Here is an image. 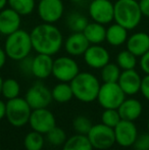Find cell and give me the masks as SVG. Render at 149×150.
Instances as JSON below:
<instances>
[{"label":"cell","instance_id":"18","mask_svg":"<svg viewBox=\"0 0 149 150\" xmlns=\"http://www.w3.org/2000/svg\"><path fill=\"white\" fill-rule=\"evenodd\" d=\"M53 61L51 55L43 53H37L33 57L32 64V76L39 80L47 79L52 75V67H53Z\"/></svg>","mask_w":149,"mask_h":150},{"label":"cell","instance_id":"15","mask_svg":"<svg viewBox=\"0 0 149 150\" xmlns=\"http://www.w3.org/2000/svg\"><path fill=\"white\" fill-rule=\"evenodd\" d=\"M22 16L10 7L0 10V34L8 36L20 29Z\"/></svg>","mask_w":149,"mask_h":150},{"label":"cell","instance_id":"47","mask_svg":"<svg viewBox=\"0 0 149 150\" xmlns=\"http://www.w3.org/2000/svg\"><path fill=\"white\" fill-rule=\"evenodd\" d=\"M0 150H2V149H0Z\"/></svg>","mask_w":149,"mask_h":150},{"label":"cell","instance_id":"40","mask_svg":"<svg viewBox=\"0 0 149 150\" xmlns=\"http://www.w3.org/2000/svg\"><path fill=\"white\" fill-rule=\"evenodd\" d=\"M6 113V103L0 99V120H2L5 117Z\"/></svg>","mask_w":149,"mask_h":150},{"label":"cell","instance_id":"4","mask_svg":"<svg viewBox=\"0 0 149 150\" xmlns=\"http://www.w3.org/2000/svg\"><path fill=\"white\" fill-rule=\"evenodd\" d=\"M139 2L137 0H117L114 3V23L128 31L136 29L142 20Z\"/></svg>","mask_w":149,"mask_h":150},{"label":"cell","instance_id":"39","mask_svg":"<svg viewBox=\"0 0 149 150\" xmlns=\"http://www.w3.org/2000/svg\"><path fill=\"white\" fill-rule=\"evenodd\" d=\"M6 59H7V55L5 53V50H4V48L0 47V69L4 67Z\"/></svg>","mask_w":149,"mask_h":150},{"label":"cell","instance_id":"3","mask_svg":"<svg viewBox=\"0 0 149 150\" xmlns=\"http://www.w3.org/2000/svg\"><path fill=\"white\" fill-rule=\"evenodd\" d=\"M4 50L7 58L14 61H20L31 54L33 50L31 35L26 30L16 31L6 36L4 42Z\"/></svg>","mask_w":149,"mask_h":150},{"label":"cell","instance_id":"37","mask_svg":"<svg viewBox=\"0 0 149 150\" xmlns=\"http://www.w3.org/2000/svg\"><path fill=\"white\" fill-rule=\"evenodd\" d=\"M140 92L144 96V98L147 99L149 101V75H146L145 77L142 78V83L141 88H140Z\"/></svg>","mask_w":149,"mask_h":150},{"label":"cell","instance_id":"23","mask_svg":"<svg viewBox=\"0 0 149 150\" xmlns=\"http://www.w3.org/2000/svg\"><path fill=\"white\" fill-rule=\"evenodd\" d=\"M87 135L76 134L66 139L62 145V150H93Z\"/></svg>","mask_w":149,"mask_h":150},{"label":"cell","instance_id":"34","mask_svg":"<svg viewBox=\"0 0 149 150\" xmlns=\"http://www.w3.org/2000/svg\"><path fill=\"white\" fill-rule=\"evenodd\" d=\"M133 146H134V148H138V149H142V150H149V132L138 135L137 139H136Z\"/></svg>","mask_w":149,"mask_h":150},{"label":"cell","instance_id":"20","mask_svg":"<svg viewBox=\"0 0 149 150\" xmlns=\"http://www.w3.org/2000/svg\"><path fill=\"white\" fill-rule=\"evenodd\" d=\"M117 110H119V113L121 115V120L135 122L142 115L143 107H142L141 102L138 99L126 98L123 101V103L119 105Z\"/></svg>","mask_w":149,"mask_h":150},{"label":"cell","instance_id":"46","mask_svg":"<svg viewBox=\"0 0 149 150\" xmlns=\"http://www.w3.org/2000/svg\"><path fill=\"white\" fill-rule=\"evenodd\" d=\"M36 1H38V2H39V1H40V0H36Z\"/></svg>","mask_w":149,"mask_h":150},{"label":"cell","instance_id":"7","mask_svg":"<svg viewBox=\"0 0 149 150\" xmlns=\"http://www.w3.org/2000/svg\"><path fill=\"white\" fill-rule=\"evenodd\" d=\"M87 137L93 148L97 150L109 149L115 144V136L113 129L102 122L93 125L91 130L87 134Z\"/></svg>","mask_w":149,"mask_h":150},{"label":"cell","instance_id":"33","mask_svg":"<svg viewBox=\"0 0 149 150\" xmlns=\"http://www.w3.org/2000/svg\"><path fill=\"white\" fill-rule=\"evenodd\" d=\"M121 120V115L119 113L117 109L107 108L104 109V111L101 115V122L110 128H114L117 124Z\"/></svg>","mask_w":149,"mask_h":150},{"label":"cell","instance_id":"24","mask_svg":"<svg viewBox=\"0 0 149 150\" xmlns=\"http://www.w3.org/2000/svg\"><path fill=\"white\" fill-rule=\"evenodd\" d=\"M52 99L58 103H66L71 101L74 97L73 89L70 83L66 82H59L56 84L51 90Z\"/></svg>","mask_w":149,"mask_h":150},{"label":"cell","instance_id":"27","mask_svg":"<svg viewBox=\"0 0 149 150\" xmlns=\"http://www.w3.org/2000/svg\"><path fill=\"white\" fill-rule=\"evenodd\" d=\"M45 144L43 134L32 130L25 136L24 146L26 150H42Z\"/></svg>","mask_w":149,"mask_h":150},{"label":"cell","instance_id":"22","mask_svg":"<svg viewBox=\"0 0 149 150\" xmlns=\"http://www.w3.org/2000/svg\"><path fill=\"white\" fill-rule=\"evenodd\" d=\"M128 38H129L128 30L117 23L112 24L108 28H106L105 41L113 47H119V46L124 45L127 42Z\"/></svg>","mask_w":149,"mask_h":150},{"label":"cell","instance_id":"2","mask_svg":"<svg viewBox=\"0 0 149 150\" xmlns=\"http://www.w3.org/2000/svg\"><path fill=\"white\" fill-rule=\"evenodd\" d=\"M70 84L74 97L79 101L90 103L97 100L101 84L95 75L89 71H80Z\"/></svg>","mask_w":149,"mask_h":150},{"label":"cell","instance_id":"21","mask_svg":"<svg viewBox=\"0 0 149 150\" xmlns=\"http://www.w3.org/2000/svg\"><path fill=\"white\" fill-rule=\"evenodd\" d=\"M83 34L91 45L102 44L106 39V28L104 25L92 21L87 25Z\"/></svg>","mask_w":149,"mask_h":150},{"label":"cell","instance_id":"41","mask_svg":"<svg viewBox=\"0 0 149 150\" xmlns=\"http://www.w3.org/2000/svg\"><path fill=\"white\" fill-rule=\"evenodd\" d=\"M8 5V0H0V10L4 9Z\"/></svg>","mask_w":149,"mask_h":150},{"label":"cell","instance_id":"6","mask_svg":"<svg viewBox=\"0 0 149 150\" xmlns=\"http://www.w3.org/2000/svg\"><path fill=\"white\" fill-rule=\"evenodd\" d=\"M125 99V92L117 83H103L100 86L97 101L104 109H117Z\"/></svg>","mask_w":149,"mask_h":150},{"label":"cell","instance_id":"30","mask_svg":"<svg viewBox=\"0 0 149 150\" xmlns=\"http://www.w3.org/2000/svg\"><path fill=\"white\" fill-rule=\"evenodd\" d=\"M117 64L121 67V71L133 69L137 65V56L128 49L123 50L117 55Z\"/></svg>","mask_w":149,"mask_h":150},{"label":"cell","instance_id":"48","mask_svg":"<svg viewBox=\"0 0 149 150\" xmlns=\"http://www.w3.org/2000/svg\"><path fill=\"white\" fill-rule=\"evenodd\" d=\"M42 150H43V149H42Z\"/></svg>","mask_w":149,"mask_h":150},{"label":"cell","instance_id":"31","mask_svg":"<svg viewBox=\"0 0 149 150\" xmlns=\"http://www.w3.org/2000/svg\"><path fill=\"white\" fill-rule=\"evenodd\" d=\"M47 141L53 146H62L66 141V134L61 128L55 126L46 134Z\"/></svg>","mask_w":149,"mask_h":150},{"label":"cell","instance_id":"38","mask_svg":"<svg viewBox=\"0 0 149 150\" xmlns=\"http://www.w3.org/2000/svg\"><path fill=\"white\" fill-rule=\"evenodd\" d=\"M140 10L142 12V16L149 18V0H139Z\"/></svg>","mask_w":149,"mask_h":150},{"label":"cell","instance_id":"12","mask_svg":"<svg viewBox=\"0 0 149 150\" xmlns=\"http://www.w3.org/2000/svg\"><path fill=\"white\" fill-rule=\"evenodd\" d=\"M29 124L32 130L46 135L56 126V120L53 113L47 108H38L32 110Z\"/></svg>","mask_w":149,"mask_h":150},{"label":"cell","instance_id":"19","mask_svg":"<svg viewBox=\"0 0 149 150\" xmlns=\"http://www.w3.org/2000/svg\"><path fill=\"white\" fill-rule=\"evenodd\" d=\"M127 49L137 57L142 56L149 50V34L145 32H137L128 38Z\"/></svg>","mask_w":149,"mask_h":150},{"label":"cell","instance_id":"32","mask_svg":"<svg viewBox=\"0 0 149 150\" xmlns=\"http://www.w3.org/2000/svg\"><path fill=\"white\" fill-rule=\"evenodd\" d=\"M92 126H93L92 122L85 115H78L73 122V127H74L77 134L87 135L89 131L91 130Z\"/></svg>","mask_w":149,"mask_h":150},{"label":"cell","instance_id":"14","mask_svg":"<svg viewBox=\"0 0 149 150\" xmlns=\"http://www.w3.org/2000/svg\"><path fill=\"white\" fill-rule=\"evenodd\" d=\"M83 56L86 64L94 69H101L110 60L109 52L101 44L90 45Z\"/></svg>","mask_w":149,"mask_h":150},{"label":"cell","instance_id":"45","mask_svg":"<svg viewBox=\"0 0 149 150\" xmlns=\"http://www.w3.org/2000/svg\"><path fill=\"white\" fill-rule=\"evenodd\" d=\"M133 150H142V149H138V148H134Z\"/></svg>","mask_w":149,"mask_h":150},{"label":"cell","instance_id":"43","mask_svg":"<svg viewBox=\"0 0 149 150\" xmlns=\"http://www.w3.org/2000/svg\"><path fill=\"white\" fill-rule=\"evenodd\" d=\"M71 2H75V3H77V2H81L83 1V0H70Z\"/></svg>","mask_w":149,"mask_h":150},{"label":"cell","instance_id":"28","mask_svg":"<svg viewBox=\"0 0 149 150\" xmlns=\"http://www.w3.org/2000/svg\"><path fill=\"white\" fill-rule=\"evenodd\" d=\"M121 74V69L117 63L108 62L101 69V80L103 83H117L119 76Z\"/></svg>","mask_w":149,"mask_h":150},{"label":"cell","instance_id":"42","mask_svg":"<svg viewBox=\"0 0 149 150\" xmlns=\"http://www.w3.org/2000/svg\"><path fill=\"white\" fill-rule=\"evenodd\" d=\"M2 83H3V79L0 76V95H1V90H2Z\"/></svg>","mask_w":149,"mask_h":150},{"label":"cell","instance_id":"35","mask_svg":"<svg viewBox=\"0 0 149 150\" xmlns=\"http://www.w3.org/2000/svg\"><path fill=\"white\" fill-rule=\"evenodd\" d=\"M32 64H33V57H31L29 55L18 61V69H20L22 74H25L27 76L32 75Z\"/></svg>","mask_w":149,"mask_h":150},{"label":"cell","instance_id":"5","mask_svg":"<svg viewBox=\"0 0 149 150\" xmlns=\"http://www.w3.org/2000/svg\"><path fill=\"white\" fill-rule=\"evenodd\" d=\"M32 110L33 109L31 108L26 99L18 96L16 98L7 100L5 117L11 126L20 128L29 124Z\"/></svg>","mask_w":149,"mask_h":150},{"label":"cell","instance_id":"17","mask_svg":"<svg viewBox=\"0 0 149 150\" xmlns=\"http://www.w3.org/2000/svg\"><path fill=\"white\" fill-rule=\"evenodd\" d=\"M66 53L71 56H81L86 52L91 44L85 37L83 32L72 33L64 43Z\"/></svg>","mask_w":149,"mask_h":150},{"label":"cell","instance_id":"13","mask_svg":"<svg viewBox=\"0 0 149 150\" xmlns=\"http://www.w3.org/2000/svg\"><path fill=\"white\" fill-rule=\"evenodd\" d=\"M115 143L121 147H131L138 137V130L134 122L121 120L113 128Z\"/></svg>","mask_w":149,"mask_h":150},{"label":"cell","instance_id":"26","mask_svg":"<svg viewBox=\"0 0 149 150\" xmlns=\"http://www.w3.org/2000/svg\"><path fill=\"white\" fill-rule=\"evenodd\" d=\"M8 7L20 16H29L35 10L36 0H8Z\"/></svg>","mask_w":149,"mask_h":150},{"label":"cell","instance_id":"10","mask_svg":"<svg viewBox=\"0 0 149 150\" xmlns=\"http://www.w3.org/2000/svg\"><path fill=\"white\" fill-rule=\"evenodd\" d=\"M25 99L32 109L47 108L48 105L53 100L51 90L41 82H37L32 87L29 88Z\"/></svg>","mask_w":149,"mask_h":150},{"label":"cell","instance_id":"29","mask_svg":"<svg viewBox=\"0 0 149 150\" xmlns=\"http://www.w3.org/2000/svg\"><path fill=\"white\" fill-rule=\"evenodd\" d=\"M20 85L16 79H5L3 80L2 83V90H1V95L7 100L10 99L16 98L20 96Z\"/></svg>","mask_w":149,"mask_h":150},{"label":"cell","instance_id":"16","mask_svg":"<svg viewBox=\"0 0 149 150\" xmlns=\"http://www.w3.org/2000/svg\"><path fill=\"white\" fill-rule=\"evenodd\" d=\"M141 83L142 78L139 75V73L135 71V69L121 71L119 79L117 81V84L121 88V90L125 92V94L130 95V96L140 92Z\"/></svg>","mask_w":149,"mask_h":150},{"label":"cell","instance_id":"36","mask_svg":"<svg viewBox=\"0 0 149 150\" xmlns=\"http://www.w3.org/2000/svg\"><path fill=\"white\" fill-rule=\"evenodd\" d=\"M139 65L145 75H149V50L142 56H140Z\"/></svg>","mask_w":149,"mask_h":150},{"label":"cell","instance_id":"8","mask_svg":"<svg viewBox=\"0 0 149 150\" xmlns=\"http://www.w3.org/2000/svg\"><path fill=\"white\" fill-rule=\"evenodd\" d=\"M79 73V64L71 56H60L53 61L52 76L57 81L71 83Z\"/></svg>","mask_w":149,"mask_h":150},{"label":"cell","instance_id":"1","mask_svg":"<svg viewBox=\"0 0 149 150\" xmlns=\"http://www.w3.org/2000/svg\"><path fill=\"white\" fill-rule=\"evenodd\" d=\"M33 50L37 53L55 55L64 46V35L54 24L42 23L30 32Z\"/></svg>","mask_w":149,"mask_h":150},{"label":"cell","instance_id":"25","mask_svg":"<svg viewBox=\"0 0 149 150\" xmlns=\"http://www.w3.org/2000/svg\"><path fill=\"white\" fill-rule=\"evenodd\" d=\"M89 23V18L80 12H71L66 18V26L72 33L83 32Z\"/></svg>","mask_w":149,"mask_h":150},{"label":"cell","instance_id":"9","mask_svg":"<svg viewBox=\"0 0 149 150\" xmlns=\"http://www.w3.org/2000/svg\"><path fill=\"white\" fill-rule=\"evenodd\" d=\"M37 12L43 23L55 24L64 16V4L62 0H40Z\"/></svg>","mask_w":149,"mask_h":150},{"label":"cell","instance_id":"44","mask_svg":"<svg viewBox=\"0 0 149 150\" xmlns=\"http://www.w3.org/2000/svg\"><path fill=\"white\" fill-rule=\"evenodd\" d=\"M147 128H148V132H149V119H148V122H147Z\"/></svg>","mask_w":149,"mask_h":150},{"label":"cell","instance_id":"11","mask_svg":"<svg viewBox=\"0 0 149 150\" xmlns=\"http://www.w3.org/2000/svg\"><path fill=\"white\" fill-rule=\"evenodd\" d=\"M88 11L93 22L105 26L110 24L114 18V3L110 0H92Z\"/></svg>","mask_w":149,"mask_h":150}]
</instances>
